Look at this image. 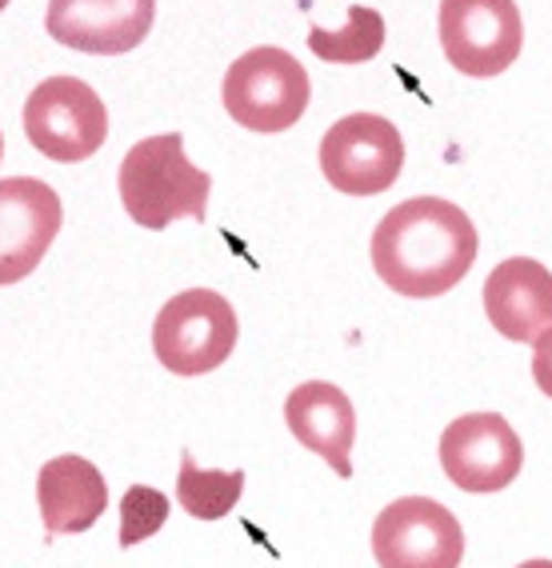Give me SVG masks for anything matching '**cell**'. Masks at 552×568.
<instances>
[{
  "instance_id": "cell-2",
  "label": "cell",
  "mask_w": 552,
  "mask_h": 568,
  "mask_svg": "<svg viewBox=\"0 0 552 568\" xmlns=\"http://www.w3.org/2000/svg\"><path fill=\"white\" fill-rule=\"evenodd\" d=\"M124 213L133 216L141 229H168L173 221H205L208 193H213V176L201 173L188 156H184L181 132H161V136H144L136 141L121 161L116 173Z\"/></svg>"
},
{
  "instance_id": "cell-8",
  "label": "cell",
  "mask_w": 552,
  "mask_h": 568,
  "mask_svg": "<svg viewBox=\"0 0 552 568\" xmlns=\"http://www.w3.org/2000/svg\"><path fill=\"white\" fill-rule=\"evenodd\" d=\"M372 557L380 568H460L464 528L432 497H400L372 525Z\"/></svg>"
},
{
  "instance_id": "cell-6",
  "label": "cell",
  "mask_w": 552,
  "mask_h": 568,
  "mask_svg": "<svg viewBox=\"0 0 552 568\" xmlns=\"http://www.w3.org/2000/svg\"><path fill=\"white\" fill-rule=\"evenodd\" d=\"M405 169L400 129L380 112H348L320 141V173L345 196H377Z\"/></svg>"
},
{
  "instance_id": "cell-9",
  "label": "cell",
  "mask_w": 552,
  "mask_h": 568,
  "mask_svg": "<svg viewBox=\"0 0 552 568\" xmlns=\"http://www.w3.org/2000/svg\"><path fill=\"white\" fill-rule=\"evenodd\" d=\"M524 445L501 413H464L440 437V468L460 493H501L521 477Z\"/></svg>"
},
{
  "instance_id": "cell-16",
  "label": "cell",
  "mask_w": 552,
  "mask_h": 568,
  "mask_svg": "<svg viewBox=\"0 0 552 568\" xmlns=\"http://www.w3.org/2000/svg\"><path fill=\"white\" fill-rule=\"evenodd\" d=\"M308 49L328 64H365L385 49V17L368 4H352L345 29H313Z\"/></svg>"
},
{
  "instance_id": "cell-11",
  "label": "cell",
  "mask_w": 552,
  "mask_h": 568,
  "mask_svg": "<svg viewBox=\"0 0 552 568\" xmlns=\"http://www.w3.org/2000/svg\"><path fill=\"white\" fill-rule=\"evenodd\" d=\"M156 0H49L44 29L57 44L89 57H121L149 37Z\"/></svg>"
},
{
  "instance_id": "cell-12",
  "label": "cell",
  "mask_w": 552,
  "mask_h": 568,
  "mask_svg": "<svg viewBox=\"0 0 552 568\" xmlns=\"http://www.w3.org/2000/svg\"><path fill=\"white\" fill-rule=\"evenodd\" d=\"M489 325L517 345H536L552 328V273L532 256H509L484 281Z\"/></svg>"
},
{
  "instance_id": "cell-4",
  "label": "cell",
  "mask_w": 552,
  "mask_h": 568,
  "mask_svg": "<svg viewBox=\"0 0 552 568\" xmlns=\"http://www.w3.org/2000/svg\"><path fill=\"white\" fill-rule=\"evenodd\" d=\"M21 124L32 149L57 164L89 161L109 141V109L81 77H49L37 84L24 101Z\"/></svg>"
},
{
  "instance_id": "cell-3",
  "label": "cell",
  "mask_w": 552,
  "mask_h": 568,
  "mask_svg": "<svg viewBox=\"0 0 552 568\" xmlns=\"http://www.w3.org/2000/svg\"><path fill=\"white\" fill-rule=\"evenodd\" d=\"M225 112L248 132H285L305 116L313 101L305 64L288 49H260L241 52L225 72Z\"/></svg>"
},
{
  "instance_id": "cell-17",
  "label": "cell",
  "mask_w": 552,
  "mask_h": 568,
  "mask_svg": "<svg viewBox=\"0 0 552 568\" xmlns=\"http://www.w3.org/2000/svg\"><path fill=\"white\" fill-rule=\"evenodd\" d=\"M168 520V497L149 485H133L121 500V545L133 548L149 540Z\"/></svg>"
},
{
  "instance_id": "cell-20",
  "label": "cell",
  "mask_w": 552,
  "mask_h": 568,
  "mask_svg": "<svg viewBox=\"0 0 552 568\" xmlns=\"http://www.w3.org/2000/svg\"><path fill=\"white\" fill-rule=\"evenodd\" d=\"M0 161H4V136H0Z\"/></svg>"
},
{
  "instance_id": "cell-10",
  "label": "cell",
  "mask_w": 552,
  "mask_h": 568,
  "mask_svg": "<svg viewBox=\"0 0 552 568\" xmlns=\"http://www.w3.org/2000/svg\"><path fill=\"white\" fill-rule=\"evenodd\" d=\"M61 221V196L41 176L0 181V288L24 281L44 261Z\"/></svg>"
},
{
  "instance_id": "cell-7",
  "label": "cell",
  "mask_w": 552,
  "mask_h": 568,
  "mask_svg": "<svg viewBox=\"0 0 552 568\" xmlns=\"http://www.w3.org/2000/svg\"><path fill=\"white\" fill-rule=\"evenodd\" d=\"M440 49L464 77H501L524 49L517 0H440Z\"/></svg>"
},
{
  "instance_id": "cell-19",
  "label": "cell",
  "mask_w": 552,
  "mask_h": 568,
  "mask_svg": "<svg viewBox=\"0 0 552 568\" xmlns=\"http://www.w3.org/2000/svg\"><path fill=\"white\" fill-rule=\"evenodd\" d=\"M517 568H552V560H524V565H517Z\"/></svg>"
},
{
  "instance_id": "cell-5",
  "label": "cell",
  "mask_w": 552,
  "mask_h": 568,
  "mask_svg": "<svg viewBox=\"0 0 552 568\" xmlns=\"http://www.w3.org/2000/svg\"><path fill=\"white\" fill-rule=\"evenodd\" d=\"M236 308L213 288H188L176 293L156 313L153 348L168 373L205 376L221 368L236 348Z\"/></svg>"
},
{
  "instance_id": "cell-1",
  "label": "cell",
  "mask_w": 552,
  "mask_h": 568,
  "mask_svg": "<svg viewBox=\"0 0 552 568\" xmlns=\"http://www.w3.org/2000/svg\"><path fill=\"white\" fill-rule=\"evenodd\" d=\"M477 224L444 196H412L380 216L372 268L392 293L432 301L457 288L477 264Z\"/></svg>"
},
{
  "instance_id": "cell-15",
  "label": "cell",
  "mask_w": 552,
  "mask_h": 568,
  "mask_svg": "<svg viewBox=\"0 0 552 568\" xmlns=\"http://www.w3.org/2000/svg\"><path fill=\"white\" fill-rule=\"evenodd\" d=\"M245 493V473H221V468H201L196 457L184 448L181 453V477H176V500L188 517L196 520H221L228 517Z\"/></svg>"
},
{
  "instance_id": "cell-14",
  "label": "cell",
  "mask_w": 552,
  "mask_h": 568,
  "mask_svg": "<svg viewBox=\"0 0 552 568\" xmlns=\"http://www.w3.org/2000/svg\"><path fill=\"white\" fill-rule=\"evenodd\" d=\"M37 500H41L44 532L69 537V532H84L101 520V513L109 508V485L92 460L69 453V457H57L41 468Z\"/></svg>"
},
{
  "instance_id": "cell-13",
  "label": "cell",
  "mask_w": 552,
  "mask_h": 568,
  "mask_svg": "<svg viewBox=\"0 0 552 568\" xmlns=\"http://www.w3.org/2000/svg\"><path fill=\"white\" fill-rule=\"evenodd\" d=\"M288 433L317 457L328 460L337 477H352V440H357V408L328 381H305L285 400Z\"/></svg>"
},
{
  "instance_id": "cell-18",
  "label": "cell",
  "mask_w": 552,
  "mask_h": 568,
  "mask_svg": "<svg viewBox=\"0 0 552 568\" xmlns=\"http://www.w3.org/2000/svg\"><path fill=\"white\" fill-rule=\"evenodd\" d=\"M532 381L544 396H552V328L532 345Z\"/></svg>"
},
{
  "instance_id": "cell-21",
  "label": "cell",
  "mask_w": 552,
  "mask_h": 568,
  "mask_svg": "<svg viewBox=\"0 0 552 568\" xmlns=\"http://www.w3.org/2000/svg\"><path fill=\"white\" fill-rule=\"evenodd\" d=\"M4 9H9V0H0V12H4Z\"/></svg>"
}]
</instances>
